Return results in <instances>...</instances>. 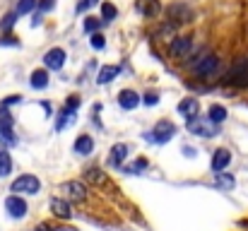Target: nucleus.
Instances as JSON below:
<instances>
[{"label": "nucleus", "mask_w": 248, "mask_h": 231, "mask_svg": "<svg viewBox=\"0 0 248 231\" xmlns=\"http://www.w3.org/2000/svg\"><path fill=\"white\" fill-rule=\"evenodd\" d=\"M188 65H190V70L198 77H210L219 68V58H217L215 53H205V51H202L198 58H190Z\"/></svg>", "instance_id": "f257e3e1"}, {"label": "nucleus", "mask_w": 248, "mask_h": 231, "mask_svg": "<svg viewBox=\"0 0 248 231\" xmlns=\"http://www.w3.org/2000/svg\"><path fill=\"white\" fill-rule=\"evenodd\" d=\"M173 135H176V125L169 123V121H159L150 133H145V138H147L150 142H155V145H164V142H169Z\"/></svg>", "instance_id": "f03ea898"}, {"label": "nucleus", "mask_w": 248, "mask_h": 231, "mask_svg": "<svg viewBox=\"0 0 248 231\" xmlns=\"http://www.w3.org/2000/svg\"><path fill=\"white\" fill-rule=\"evenodd\" d=\"M227 82L234 84V87H248V58H239V61L232 65Z\"/></svg>", "instance_id": "7ed1b4c3"}, {"label": "nucleus", "mask_w": 248, "mask_h": 231, "mask_svg": "<svg viewBox=\"0 0 248 231\" xmlns=\"http://www.w3.org/2000/svg\"><path fill=\"white\" fill-rule=\"evenodd\" d=\"M39 188H41V183H39V178L36 176H19L15 183H12V193H24V195H36L39 193Z\"/></svg>", "instance_id": "20e7f679"}, {"label": "nucleus", "mask_w": 248, "mask_h": 231, "mask_svg": "<svg viewBox=\"0 0 248 231\" xmlns=\"http://www.w3.org/2000/svg\"><path fill=\"white\" fill-rule=\"evenodd\" d=\"M188 130H190L193 135H200V138H215V135H217V128L212 125L210 118H207V121H200V118L188 121Z\"/></svg>", "instance_id": "39448f33"}, {"label": "nucleus", "mask_w": 248, "mask_h": 231, "mask_svg": "<svg viewBox=\"0 0 248 231\" xmlns=\"http://www.w3.org/2000/svg\"><path fill=\"white\" fill-rule=\"evenodd\" d=\"M5 210H7V215H10L12 219H22V217L27 215V202H24L19 195H10V198L5 200Z\"/></svg>", "instance_id": "423d86ee"}, {"label": "nucleus", "mask_w": 248, "mask_h": 231, "mask_svg": "<svg viewBox=\"0 0 248 231\" xmlns=\"http://www.w3.org/2000/svg\"><path fill=\"white\" fill-rule=\"evenodd\" d=\"M44 65L48 68V70H61L63 65H65V51L63 48H51V51H46V56H44Z\"/></svg>", "instance_id": "0eeeda50"}, {"label": "nucleus", "mask_w": 248, "mask_h": 231, "mask_svg": "<svg viewBox=\"0 0 248 231\" xmlns=\"http://www.w3.org/2000/svg\"><path fill=\"white\" fill-rule=\"evenodd\" d=\"M166 12L171 15V19H173L176 24H181V22H190V17H193V12H190V7H188L186 2L169 5V10H166Z\"/></svg>", "instance_id": "6e6552de"}, {"label": "nucleus", "mask_w": 248, "mask_h": 231, "mask_svg": "<svg viewBox=\"0 0 248 231\" xmlns=\"http://www.w3.org/2000/svg\"><path fill=\"white\" fill-rule=\"evenodd\" d=\"M178 113L183 116V118H188V121H193V118H198V113H200V104H198V99H183L181 104H178Z\"/></svg>", "instance_id": "1a4fd4ad"}, {"label": "nucleus", "mask_w": 248, "mask_h": 231, "mask_svg": "<svg viewBox=\"0 0 248 231\" xmlns=\"http://www.w3.org/2000/svg\"><path fill=\"white\" fill-rule=\"evenodd\" d=\"M51 212L58 217V219H70V215H73V210H70V202H65V200H61V198H51Z\"/></svg>", "instance_id": "9d476101"}, {"label": "nucleus", "mask_w": 248, "mask_h": 231, "mask_svg": "<svg viewBox=\"0 0 248 231\" xmlns=\"http://www.w3.org/2000/svg\"><path fill=\"white\" fill-rule=\"evenodd\" d=\"M65 193H68V198L75 200V202H84V200H87V188H84L80 181H70V183H65Z\"/></svg>", "instance_id": "9b49d317"}, {"label": "nucleus", "mask_w": 248, "mask_h": 231, "mask_svg": "<svg viewBox=\"0 0 248 231\" xmlns=\"http://www.w3.org/2000/svg\"><path fill=\"white\" fill-rule=\"evenodd\" d=\"M118 104H121V108H125V111H133V108H138V104H140V96H138L133 89H123V92L118 94Z\"/></svg>", "instance_id": "f8f14e48"}, {"label": "nucleus", "mask_w": 248, "mask_h": 231, "mask_svg": "<svg viewBox=\"0 0 248 231\" xmlns=\"http://www.w3.org/2000/svg\"><path fill=\"white\" fill-rule=\"evenodd\" d=\"M128 152H130V147H128V145H123V142L113 145V147H111V154H108V164H111V166H121V164L125 161Z\"/></svg>", "instance_id": "ddd939ff"}, {"label": "nucleus", "mask_w": 248, "mask_h": 231, "mask_svg": "<svg viewBox=\"0 0 248 231\" xmlns=\"http://www.w3.org/2000/svg\"><path fill=\"white\" fill-rule=\"evenodd\" d=\"M229 161H232V152H229V150H224V147L217 150L215 156H212V171H217V173L224 171V169L229 166Z\"/></svg>", "instance_id": "4468645a"}, {"label": "nucleus", "mask_w": 248, "mask_h": 231, "mask_svg": "<svg viewBox=\"0 0 248 231\" xmlns=\"http://www.w3.org/2000/svg\"><path fill=\"white\" fill-rule=\"evenodd\" d=\"M188 51H190V39H186V36L173 39V44H171V56L173 58H186Z\"/></svg>", "instance_id": "2eb2a0df"}, {"label": "nucleus", "mask_w": 248, "mask_h": 231, "mask_svg": "<svg viewBox=\"0 0 248 231\" xmlns=\"http://www.w3.org/2000/svg\"><path fill=\"white\" fill-rule=\"evenodd\" d=\"M94 152V140L89 138V135H80L78 140H75V154H80V156H87V154Z\"/></svg>", "instance_id": "dca6fc26"}, {"label": "nucleus", "mask_w": 248, "mask_h": 231, "mask_svg": "<svg viewBox=\"0 0 248 231\" xmlns=\"http://www.w3.org/2000/svg\"><path fill=\"white\" fill-rule=\"evenodd\" d=\"M118 73H121V68H118V65H106V68H101V70H99L96 82H99V84H108L111 79H116Z\"/></svg>", "instance_id": "f3484780"}, {"label": "nucleus", "mask_w": 248, "mask_h": 231, "mask_svg": "<svg viewBox=\"0 0 248 231\" xmlns=\"http://www.w3.org/2000/svg\"><path fill=\"white\" fill-rule=\"evenodd\" d=\"M207 118H210L215 125H217V123H224V121H227V108H224V106H219V104H215V106H210Z\"/></svg>", "instance_id": "a211bd4d"}, {"label": "nucleus", "mask_w": 248, "mask_h": 231, "mask_svg": "<svg viewBox=\"0 0 248 231\" xmlns=\"http://www.w3.org/2000/svg\"><path fill=\"white\" fill-rule=\"evenodd\" d=\"M29 84H31L34 89H46V84H48V75H46V70H34L31 77H29Z\"/></svg>", "instance_id": "6ab92c4d"}, {"label": "nucleus", "mask_w": 248, "mask_h": 231, "mask_svg": "<svg viewBox=\"0 0 248 231\" xmlns=\"http://www.w3.org/2000/svg\"><path fill=\"white\" fill-rule=\"evenodd\" d=\"M10 171H12V159L5 150H0V178L10 176Z\"/></svg>", "instance_id": "aec40b11"}, {"label": "nucleus", "mask_w": 248, "mask_h": 231, "mask_svg": "<svg viewBox=\"0 0 248 231\" xmlns=\"http://www.w3.org/2000/svg\"><path fill=\"white\" fill-rule=\"evenodd\" d=\"M101 15H104V22H111V19H116L118 10H116L111 2H104V5H101Z\"/></svg>", "instance_id": "412c9836"}, {"label": "nucleus", "mask_w": 248, "mask_h": 231, "mask_svg": "<svg viewBox=\"0 0 248 231\" xmlns=\"http://www.w3.org/2000/svg\"><path fill=\"white\" fill-rule=\"evenodd\" d=\"M142 12H145L147 17H155V15L159 12V2H157V0H145V2H142Z\"/></svg>", "instance_id": "4be33fe9"}, {"label": "nucleus", "mask_w": 248, "mask_h": 231, "mask_svg": "<svg viewBox=\"0 0 248 231\" xmlns=\"http://www.w3.org/2000/svg\"><path fill=\"white\" fill-rule=\"evenodd\" d=\"M34 7H36V0H19L15 12H17V15H27V12H31Z\"/></svg>", "instance_id": "5701e85b"}, {"label": "nucleus", "mask_w": 248, "mask_h": 231, "mask_svg": "<svg viewBox=\"0 0 248 231\" xmlns=\"http://www.w3.org/2000/svg\"><path fill=\"white\" fill-rule=\"evenodd\" d=\"M217 185H219V188H227V190H232V188H234V178L219 171V173H217Z\"/></svg>", "instance_id": "b1692460"}, {"label": "nucleus", "mask_w": 248, "mask_h": 231, "mask_svg": "<svg viewBox=\"0 0 248 231\" xmlns=\"http://www.w3.org/2000/svg\"><path fill=\"white\" fill-rule=\"evenodd\" d=\"M99 27H101V22H99L96 17H87V19H84V31H87V34L99 31Z\"/></svg>", "instance_id": "393cba45"}, {"label": "nucleus", "mask_w": 248, "mask_h": 231, "mask_svg": "<svg viewBox=\"0 0 248 231\" xmlns=\"http://www.w3.org/2000/svg\"><path fill=\"white\" fill-rule=\"evenodd\" d=\"M87 181H94V183H104L106 181V176L99 171V169H92V171H87Z\"/></svg>", "instance_id": "a878e982"}, {"label": "nucleus", "mask_w": 248, "mask_h": 231, "mask_svg": "<svg viewBox=\"0 0 248 231\" xmlns=\"http://www.w3.org/2000/svg\"><path fill=\"white\" fill-rule=\"evenodd\" d=\"M92 46H94L96 51H101V48L106 46V41H104V36H101L99 31H94V34H92Z\"/></svg>", "instance_id": "bb28decb"}, {"label": "nucleus", "mask_w": 248, "mask_h": 231, "mask_svg": "<svg viewBox=\"0 0 248 231\" xmlns=\"http://www.w3.org/2000/svg\"><path fill=\"white\" fill-rule=\"evenodd\" d=\"M145 169H147V161H145V159H138V161L128 169V173H138V171H145Z\"/></svg>", "instance_id": "cd10ccee"}, {"label": "nucleus", "mask_w": 248, "mask_h": 231, "mask_svg": "<svg viewBox=\"0 0 248 231\" xmlns=\"http://www.w3.org/2000/svg\"><path fill=\"white\" fill-rule=\"evenodd\" d=\"M142 101H145L147 106H157V104H159V96H157L155 92H150V94H145V99H142Z\"/></svg>", "instance_id": "c85d7f7f"}, {"label": "nucleus", "mask_w": 248, "mask_h": 231, "mask_svg": "<svg viewBox=\"0 0 248 231\" xmlns=\"http://www.w3.org/2000/svg\"><path fill=\"white\" fill-rule=\"evenodd\" d=\"M15 22H17V12H12V15H7V17H5V22H2V29H10V27H15Z\"/></svg>", "instance_id": "c756f323"}, {"label": "nucleus", "mask_w": 248, "mask_h": 231, "mask_svg": "<svg viewBox=\"0 0 248 231\" xmlns=\"http://www.w3.org/2000/svg\"><path fill=\"white\" fill-rule=\"evenodd\" d=\"M99 0H80V5H78V12H84L87 7H92V5H96Z\"/></svg>", "instance_id": "7c9ffc66"}, {"label": "nucleus", "mask_w": 248, "mask_h": 231, "mask_svg": "<svg viewBox=\"0 0 248 231\" xmlns=\"http://www.w3.org/2000/svg\"><path fill=\"white\" fill-rule=\"evenodd\" d=\"M51 7H53V0H44V2H41V10H44V12L51 10Z\"/></svg>", "instance_id": "2f4dec72"}, {"label": "nucleus", "mask_w": 248, "mask_h": 231, "mask_svg": "<svg viewBox=\"0 0 248 231\" xmlns=\"http://www.w3.org/2000/svg\"><path fill=\"white\" fill-rule=\"evenodd\" d=\"M34 231H56V229H53V227H48V224H39Z\"/></svg>", "instance_id": "473e14b6"}]
</instances>
